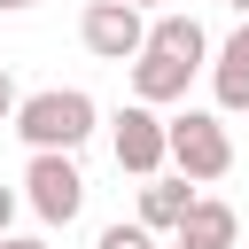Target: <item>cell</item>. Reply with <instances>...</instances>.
Listing matches in <instances>:
<instances>
[{
  "label": "cell",
  "mask_w": 249,
  "mask_h": 249,
  "mask_svg": "<svg viewBox=\"0 0 249 249\" xmlns=\"http://www.w3.org/2000/svg\"><path fill=\"white\" fill-rule=\"evenodd\" d=\"M226 8H233V16H241V23H249V0H226Z\"/></svg>",
  "instance_id": "ac0fdd59"
},
{
  "label": "cell",
  "mask_w": 249,
  "mask_h": 249,
  "mask_svg": "<svg viewBox=\"0 0 249 249\" xmlns=\"http://www.w3.org/2000/svg\"><path fill=\"white\" fill-rule=\"evenodd\" d=\"M210 93H218V117H249V23L210 54Z\"/></svg>",
  "instance_id": "ba28073f"
},
{
  "label": "cell",
  "mask_w": 249,
  "mask_h": 249,
  "mask_svg": "<svg viewBox=\"0 0 249 249\" xmlns=\"http://www.w3.org/2000/svg\"><path fill=\"white\" fill-rule=\"evenodd\" d=\"M16 202H23V195H16V187H0V233L16 226Z\"/></svg>",
  "instance_id": "4fadbf2b"
},
{
  "label": "cell",
  "mask_w": 249,
  "mask_h": 249,
  "mask_svg": "<svg viewBox=\"0 0 249 249\" xmlns=\"http://www.w3.org/2000/svg\"><path fill=\"white\" fill-rule=\"evenodd\" d=\"M171 171L195 179V187H210V179L233 171V132H226L218 109H179L171 117Z\"/></svg>",
  "instance_id": "7a4b0ae2"
},
{
  "label": "cell",
  "mask_w": 249,
  "mask_h": 249,
  "mask_svg": "<svg viewBox=\"0 0 249 249\" xmlns=\"http://www.w3.org/2000/svg\"><path fill=\"white\" fill-rule=\"evenodd\" d=\"M93 249H156V233H148L140 218H132V226L117 218V226H101V241H93Z\"/></svg>",
  "instance_id": "8fae6325"
},
{
  "label": "cell",
  "mask_w": 249,
  "mask_h": 249,
  "mask_svg": "<svg viewBox=\"0 0 249 249\" xmlns=\"http://www.w3.org/2000/svg\"><path fill=\"white\" fill-rule=\"evenodd\" d=\"M78 39H86V54H101V62H140V47H148V16L124 8V0H86Z\"/></svg>",
  "instance_id": "5b68a950"
},
{
  "label": "cell",
  "mask_w": 249,
  "mask_h": 249,
  "mask_svg": "<svg viewBox=\"0 0 249 249\" xmlns=\"http://www.w3.org/2000/svg\"><path fill=\"white\" fill-rule=\"evenodd\" d=\"M0 249H47L39 233H0Z\"/></svg>",
  "instance_id": "5bb4252c"
},
{
  "label": "cell",
  "mask_w": 249,
  "mask_h": 249,
  "mask_svg": "<svg viewBox=\"0 0 249 249\" xmlns=\"http://www.w3.org/2000/svg\"><path fill=\"white\" fill-rule=\"evenodd\" d=\"M195 202H202V195H195V179H179V171L140 179V226H148V233H179Z\"/></svg>",
  "instance_id": "52a82bcc"
},
{
  "label": "cell",
  "mask_w": 249,
  "mask_h": 249,
  "mask_svg": "<svg viewBox=\"0 0 249 249\" xmlns=\"http://www.w3.org/2000/svg\"><path fill=\"white\" fill-rule=\"evenodd\" d=\"M148 47H156V54H179V62H195V70H210V31H202L187 8H163V16H148Z\"/></svg>",
  "instance_id": "9c48e42d"
},
{
  "label": "cell",
  "mask_w": 249,
  "mask_h": 249,
  "mask_svg": "<svg viewBox=\"0 0 249 249\" xmlns=\"http://www.w3.org/2000/svg\"><path fill=\"white\" fill-rule=\"evenodd\" d=\"M16 109H23V86H16L8 70H0V124H16Z\"/></svg>",
  "instance_id": "7c38bea8"
},
{
  "label": "cell",
  "mask_w": 249,
  "mask_h": 249,
  "mask_svg": "<svg viewBox=\"0 0 249 249\" xmlns=\"http://www.w3.org/2000/svg\"><path fill=\"white\" fill-rule=\"evenodd\" d=\"M179 233H195V241H210V249H233V241H241V218H233V202L202 195V202L187 210V226H179Z\"/></svg>",
  "instance_id": "30bf717a"
},
{
  "label": "cell",
  "mask_w": 249,
  "mask_h": 249,
  "mask_svg": "<svg viewBox=\"0 0 249 249\" xmlns=\"http://www.w3.org/2000/svg\"><path fill=\"white\" fill-rule=\"evenodd\" d=\"M109 156L132 179H163V163H171V117H156L148 101H124L109 117Z\"/></svg>",
  "instance_id": "3957f363"
},
{
  "label": "cell",
  "mask_w": 249,
  "mask_h": 249,
  "mask_svg": "<svg viewBox=\"0 0 249 249\" xmlns=\"http://www.w3.org/2000/svg\"><path fill=\"white\" fill-rule=\"evenodd\" d=\"M23 202H31L39 226H70V218L86 210V171H78V156H31V163H23Z\"/></svg>",
  "instance_id": "277c9868"
},
{
  "label": "cell",
  "mask_w": 249,
  "mask_h": 249,
  "mask_svg": "<svg viewBox=\"0 0 249 249\" xmlns=\"http://www.w3.org/2000/svg\"><path fill=\"white\" fill-rule=\"evenodd\" d=\"M171 249H210V241H195V233H171Z\"/></svg>",
  "instance_id": "9a60e30c"
},
{
  "label": "cell",
  "mask_w": 249,
  "mask_h": 249,
  "mask_svg": "<svg viewBox=\"0 0 249 249\" xmlns=\"http://www.w3.org/2000/svg\"><path fill=\"white\" fill-rule=\"evenodd\" d=\"M23 8H39V0H0V16H23Z\"/></svg>",
  "instance_id": "e0dca14e"
},
{
  "label": "cell",
  "mask_w": 249,
  "mask_h": 249,
  "mask_svg": "<svg viewBox=\"0 0 249 249\" xmlns=\"http://www.w3.org/2000/svg\"><path fill=\"white\" fill-rule=\"evenodd\" d=\"M187 86H195V62L140 47V62H132V101H148V109H171V101H187Z\"/></svg>",
  "instance_id": "8992f818"
},
{
  "label": "cell",
  "mask_w": 249,
  "mask_h": 249,
  "mask_svg": "<svg viewBox=\"0 0 249 249\" xmlns=\"http://www.w3.org/2000/svg\"><path fill=\"white\" fill-rule=\"evenodd\" d=\"M124 8H140V16H163V0H124Z\"/></svg>",
  "instance_id": "2e32d148"
},
{
  "label": "cell",
  "mask_w": 249,
  "mask_h": 249,
  "mask_svg": "<svg viewBox=\"0 0 249 249\" xmlns=\"http://www.w3.org/2000/svg\"><path fill=\"white\" fill-rule=\"evenodd\" d=\"M31 156H78L93 132H101V109H93V93H78V86H39V93H23V109H16V124H8Z\"/></svg>",
  "instance_id": "6da1fadb"
}]
</instances>
